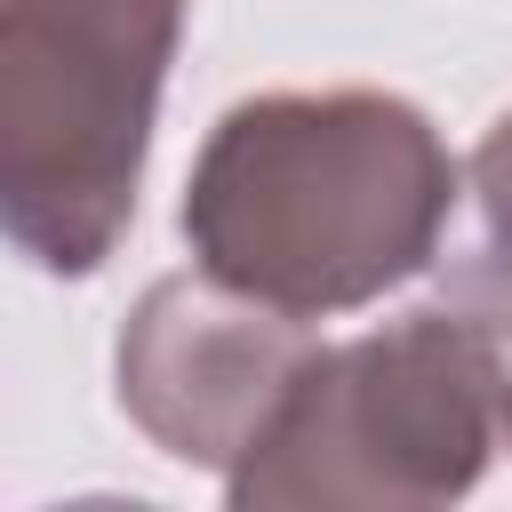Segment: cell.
I'll use <instances>...</instances> for the list:
<instances>
[{"label": "cell", "instance_id": "3957f363", "mask_svg": "<svg viewBox=\"0 0 512 512\" xmlns=\"http://www.w3.org/2000/svg\"><path fill=\"white\" fill-rule=\"evenodd\" d=\"M184 8L0 0V224L32 272L88 280L128 240Z\"/></svg>", "mask_w": 512, "mask_h": 512}, {"label": "cell", "instance_id": "7a4b0ae2", "mask_svg": "<svg viewBox=\"0 0 512 512\" xmlns=\"http://www.w3.org/2000/svg\"><path fill=\"white\" fill-rule=\"evenodd\" d=\"M504 384V336L480 312H400L304 360L272 432L240 456V472H224V496L232 512H440L472 496L488 456L504 448Z\"/></svg>", "mask_w": 512, "mask_h": 512}, {"label": "cell", "instance_id": "8992f818", "mask_svg": "<svg viewBox=\"0 0 512 512\" xmlns=\"http://www.w3.org/2000/svg\"><path fill=\"white\" fill-rule=\"evenodd\" d=\"M504 448H512V384H504Z\"/></svg>", "mask_w": 512, "mask_h": 512}, {"label": "cell", "instance_id": "5b68a950", "mask_svg": "<svg viewBox=\"0 0 512 512\" xmlns=\"http://www.w3.org/2000/svg\"><path fill=\"white\" fill-rule=\"evenodd\" d=\"M464 192H472V248L464 264L448 272V304L480 312L504 344H512V112L488 120V136L472 144V168H464Z\"/></svg>", "mask_w": 512, "mask_h": 512}, {"label": "cell", "instance_id": "6da1fadb", "mask_svg": "<svg viewBox=\"0 0 512 512\" xmlns=\"http://www.w3.org/2000/svg\"><path fill=\"white\" fill-rule=\"evenodd\" d=\"M456 200L464 168L424 104L392 88H264L208 128L176 224L200 272L296 320H336L432 272Z\"/></svg>", "mask_w": 512, "mask_h": 512}, {"label": "cell", "instance_id": "277c9868", "mask_svg": "<svg viewBox=\"0 0 512 512\" xmlns=\"http://www.w3.org/2000/svg\"><path fill=\"white\" fill-rule=\"evenodd\" d=\"M312 352H320L312 320L192 264L136 296L112 376L128 424L160 456L200 472H240V456L272 432Z\"/></svg>", "mask_w": 512, "mask_h": 512}]
</instances>
